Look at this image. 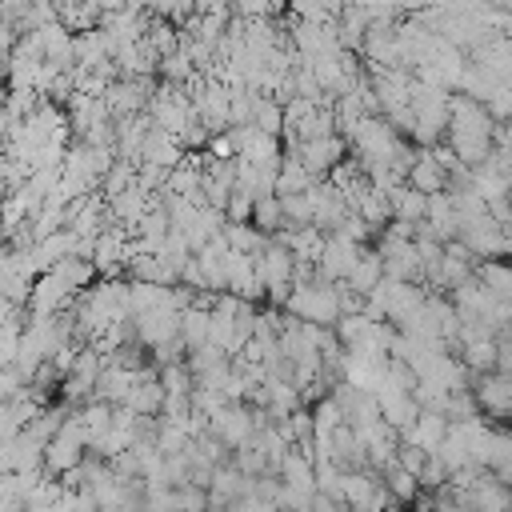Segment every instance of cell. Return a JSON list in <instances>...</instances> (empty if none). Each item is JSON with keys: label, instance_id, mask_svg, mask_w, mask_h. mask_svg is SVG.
Segmentation results:
<instances>
[{"label": "cell", "instance_id": "cell-1", "mask_svg": "<svg viewBox=\"0 0 512 512\" xmlns=\"http://www.w3.org/2000/svg\"><path fill=\"white\" fill-rule=\"evenodd\" d=\"M288 156V152H284ZM296 160H300V168L312 176V180H324L344 156H348V144L340 140V136H320V140H300L296 144V152H292Z\"/></svg>", "mask_w": 512, "mask_h": 512}, {"label": "cell", "instance_id": "cell-2", "mask_svg": "<svg viewBox=\"0 0 512 512\" xmlns=\"http://www.w3.org/2000/svg\"><path fill=\"white\" fill-rule=\"evenodd\" d=\"M456 240H460V244H464V248L476 256V264H480V260H500V256L508 252V232H504V228H496L488 216L460 224Z\"/></svg>", "mask_w": 512, "mask_h": 512}, {"label": "cell", "instance_id": "cell-3", "mask_svg": "<svg viewBox=\"0 0 512 512\" xmlns=\"http://www.w3.org/2000/svg\"><path fill=\"white\" fill-rule=\"evenodd\" d=\"M176 320H180V312H172V308L140 312V316H132V336H136L140 348L168 344V340H176Z\"/></svg>", "mask_w": 512, "mask_h": 512}, {"label": "cell", "instance_id": "cell-4", "mask_svg": "<svg viewBox=\"0 0 512 512\" xmlns=\"http://www.w3.org/2000/svg\"><path fill=\"white\" fill-rule=\"evenodd\" d=\"M380 276H384L380 256H376V248H372V244H364V248H360V256H356V264H352V272H348L340 284H344L352 296H360V300H364V296L380 284Z\"/></svg>", "mask_w": 512, "mask_h": 512}, {"label": "cell", "instance_id": "cell-5", "mask_svg": "<svg viewBox=\"0 0 512 512\" xmlns=\"http://www.w3.org/2000/svg\"><path fill=\"white\" fill-rule=\"evenodd\" d=\"M180 144L168 136V132H160V128H148V136H144V144H140V164H156V168H164V172H172L176 164H180Z\"/></svg>", "mask_w": 512, "mask_h": 512}, {"label": "cell", "instance_id": "cell-6", "mask_svg": "<svg viewBox=\"0 0 512 512\" xmlns=\"http://www.w3.org/2000/svg\"><path fill=\"white\" fill-rule=\"evenodd\" d=\"M404 184H408L412 192H420V196H436V192H444V188H448V176L432 164V156H428V152H416V160H412V168H408Z\"/></svg>", "mask_w": 512, "mask_h": 512}, {"label": "cell", "instance_id": "cell-7", "mask_svg": "<svg viewBox=\"0 0 512 512\" xmlns=\"http://www.w3.org/2000/svg\"><path fill=\"white\" fill-rule=\"evenodd\" d=\"M472 280H476L484 292H492L496 300H508V296H512V272H508L504 260H480V264L472 268Z\"/></svg>", "mask_w": 512, "mask_h": 512}, {"label": "cell", "instance_id": "cell-8", "mask_svg": "<svg viewBox=\"0 0 512 512\" xmlns=\"http://www.w3.org/2000/svg\"><path fill=\"white\" fill-rule=\"evenodd\" d=\"M316 180L300 168V160L296 156H280V164H276V196H296V192H308Z\"/></svg>", "mask_w": 512, "mask_h": 512}, {"label": "cell", "instance_id": "cell-9", "mask_svg": "<svg viewBox=\"0 0 512 512\" xmlns=\"http://www.w3.org/2000/svg\"><path fill=\"white\" fill-rule=\"evenodd\" d=\"M352 216H360V220L368 224V232H380V228L392 220V204H388V196H384V192H372V188H368V192L356 200Z\"/></svg>", "mask_w": 512, "mask_h": 512}, {"label": "cell", "instance_id": "cell-10", "mask_svg": "<svg viewBox=\"0 0 512 512\" xmlns=\"http://www.w3.org/2000/svg\"><path fill=\"white\" fill-rule=\"evenodd\" d=\"M380 484H384V492L392 496V504H396V508H408V504H416V496H420V488H416V476L400 472L396 464L380 472Z\"/></svg>", "mask_w": 512, "mask_h": 512}, {"label": "cell", "instance_id": "cell-11", "mask_svg": "<svg viewBox=\"0 0 512 512\" xmlns=\"http://www.w3.org/2000/svg\"><path fill=\"white\" fill-rule=\"evenodd\" d=\"M388 204H392V220L424 224V196H420V192H412L408 184H400V188L388 196Z\"/></svg>", "mask_w": 512, "mask_h": 512}, {"label": "cell", "instance_id": "cell-12", "mask_svg": "<svg viewBox=\"0 0 512 512\" xmlns=\"http://www.w3.org/2000/svg\"><path fill=\"white\" fill-rule=\"evenodd\" d=\"M168 292H172V288L132 284V280H128V312L140 316V312H152V308H172V304H168Z\"/></svg>", "mask_w": 512, "mask_h": 512}, {"label": "cell", "instance_id": "cell-13", "mask_svg": "<svg viewBox=\"0 0 512 512\" xmlns=\"http://www.w3.org/2000/svg\"><path fill=\"white\" fill-rule=\"evenodd\" d=\"M248 224H252L260 236H276L280 224H284V216H280V200H276V196H260V200H252V216H248Z\"/></svg>", "mask_w": 512, "mask_h": 512}, {"label": "cell", "instance_id": "cell-14", "mask_svg": "<svg viewBox=\"0 0 512 512\" xmlns=\"http://www.w3.org/2000/svg\"><path fill=\"white\" fill-rule=\"evenodd\" d=\"M36 252H40V260H44L48 268H56L60 260H68V256L76 252V236H72L68 228H60V232H52L48 240H40Z\"/></svg>", "mask_w": 512, "mask_h": 512}, {"label": "cell", "instance_id": "cell-15", "mask_svg": "<svg viewBox=\"0 0 512 512\" xmlns=\"http://www.w3.org/2000/svg\"><path fill=\"white\" fill-rule=\"evenodd\" d=\"M132 180H136V164L116 160V164L100 176V196H104V200H112V196H120L124 188H132Z\"/></svg>", "mask_w": 512, "mask_h": 512}, {"label": "cell", "instance_id": "cell-16", "mask_svg": "<svg viewBox=\"0 0 512 512\" xmlns=\"http://www.w3.org/2000/svg\"><path fill=\"white\" fill-rule=\"evenodd\" d=\"M156 384L164 396H192V376L184 364H168V368H156Z\"/></svg>", "mask_w": 512, "mask_h": 512}, {"label": "cell", "instance_id": "cell-17", "mask_svg": "<svg viewBox=\"0 0 512 512\" xmlns=\"http://www.w3.org/2000/svg\"><path fill=\"white\" fill-rule=\"evenodd\" d=\"M308 416H312V432H324V436H328L332 428H340V424H344L340 404H336L332 396H324L320 404H312V408H308Z\"/></svg>", "mask_w": 512, "mask_h": 512}, {"label": "cell", "instance_id": "cell-18", "mask_svg": "<svg viewBox=\"0 0 512 512\" xmlns=\"http://www.w3.org/2000/svg\"><path fill=\"white\" fill-rule=\"evenodd\" d=\"M100 368H104V356H96L92 348H80V352H76V364H72V372H68V376L92 388V384H96V376H100Z\"/></svg>", "mask_w": 512, "mask_h": 512}, {"label": "cell", "instance_id": "cell-19", "mask_svg": "<svg viewBox=\"0 0 512 512\" xmlns=\"http://www.w3.org/2000/svg\"><path fill=\"white\" fill-rule=\"evenodd\" d=\"M172 512H208V492H200L192 484L172 488Z\"/></svg>", "mask_w": 512, "mask_h": 512}, {"label": "cell", "instance_id": "cell-20", "mask_svg": "<svg viewBox=\"0 0 512 512\" xmlns=\"http://www.w3.org/2000/svg\"><path fill=\"white\" fill-rule=\"evenodd\" d=\"M424 460H428V452H420L416 444H396V456H392V464H396L400 472H408V476H420Z\"/></svg>", "mask_w": 512, "mask_h": 512}, {"label": "cell", "instance_id": "cell-21", "mask_svg": "<svg viewBox=\"0 0 512 512\" xmlns=\"http://www.w3.org/2000/svg\"><path fill=\"white\" fill-rule=\"evenodd\" d=\"M248 216H252V196L240 192V188H232V196L224 204V220L228 224H248Z\"/></svg>", "mask_w": 512, "mask_h": 512}, {"label": "cell", "instance_id": "cell-22", "mask_svg": "<svg viewBox=\"0 0 512 512\" xmlns=\"http://www.w3.org/2000/svg\"><path fill=\"white\" fill-rule=\"evenodd\" d=\"M56 508H60V512H96V504H92L88 492H64V496L56 500Z\"/></svg>", "mask_w": 512, "mask_h": 512}, {"label": "cell", "instance_id": "cell-23", "mask_svg": "<svg viewBox=\"0 0 512 512\" xmlns=\"http://www.w3.org/2000/svg\"><path fill=\"white\" fill-rule=\"evenodd\" d=\"M4 196H8V192H4V184H0V204H4Z\"/></svg>", "mask_w": 512, "mask_h": 512}]
</instances>
